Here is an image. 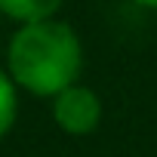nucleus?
Wrapping results in <instances>:
<instances>
[{
    "instance_id": "nucleus-1",
    "label": "nucleus",
    "mask_w": 157,
    "mask_h": 157,
    "mask_svg": "<svg viewBox=\"0 0 157 157\" xmlns=\"http://www.w3.org/2000/svg\"><path fill=\"white\" fill-rule=\"evenodd\" d=\"M6 74L13 83L37 99H52L80 80L83 43L62 19L19 25L6 43Z\"/></svg>"
},
{
    "instance_id": "nucleus-2",
    "label": "nucleus",
    "mask_w": 157,
    "mask_h": 157,
    "mask_svg": "<svg viewBox=\"0 0 157 157\" xmlns=\"http://www.w3.org/2000/svg\"><path fill=\"white\" fill-rule=\"evenodd\" d=\"M49 114H52V123L65 136L83 139V136H93L99 129L105 108H102V96L93 86L77 80L49 99Z\"/></svg>"
},
{
    "instance_id": "nucleus-3",
    "label": "nucleus",
    "mask_w": 157,
    "mask_h": 157,
    "mask_svg": "<svg viewBox=\"0 0 157 157\" xmlns=\"http://www.w3.org/2000/svg\"><path fill=\"white\" fill-rule=\"evenodd\" d=\"M65 0H0V16L16 25H34L46 19H59Z\"/></svg>"
},
{
    "instance_id": "nucleus-4",
    "label": "nucleus",
    "mask_w": 157,
    "mask_h": 157,
    "mask_svg": "<svg viewBox=\"0 0 157 157\" xmlns=\"http://www.w3.org/2000/svg\"><path fill=\"white\" fill-rule=\"evenodd\" d=\"M19 86L13 83V77L6 74V68H0V142H3L16 120H19Z\"/></svg>"
},
{
    "instance_id": "nucleus-5",
    "label": "nucleus",
    "mask_w": 157,
    "mask_h": 157,
    "mask_svg": "<svg viewBox=\"0 0 157 157\" xmlns=\"http://www.w3.org/2000/svg\"><path fill=\"white\" fill-rule=\"evenodd\" d=\"M136 6H142V10H151V13H157V0H132Z\"/></svg>"
}]
</instances>
